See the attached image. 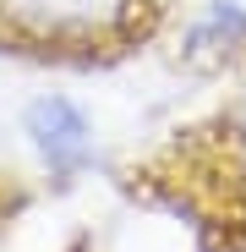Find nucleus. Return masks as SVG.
<instances>
[{"label":"nucleus","mask_w":246,"mask_h":252,"mask_svg":"<svg viewBox=\"0 0 246 252\" xmlns=\"http://www.w3.org/2000/svg\"><path fill=\"white\" fill-rule=\"evenodd\" d=\"M22 132H27L38 164H44L55 181H71L77 170H88V159H93V121L66 94H38L27 104V115H22Z\"/></svg>","instance_id":"obj_1"},{"label":"nucleus","mask_w":246,"mask_h":252,"mask_svg":"<svg viewBox=\"0 0 246 252\" xmlns=\"http://www.w3.org/2000/svg\"><path fill=\"white\" fill-rule=\"evenodd\" d=\"M6 11L44 38H109L132 22L137 0H6Z\"/></svg>","instance_id":"obj_2"},{"label":"nucleus","mask_w":246,"mask_h":252,"mask_svg":"<svg viewBox=\"0 0 246 252\" xmlns=\"http://www.w3.org/2000/svg\"><path fill=\"white\" fill-rule=\"evenodd\" d=\"M235 44H246V0H214L186 33V55L191 61H214L230 55Z\"/></svg>","instance_id":"obj_3"},{"label":"nucleus","mask_w":246,"mask_h":252,"mask_svg":"<svg viewBox=\"0 0 246 252\" xmlns=\"http://www.w3.org/2000/svg\"><path fill=\"white\" fill-rule=\"evenodd\" d=\"M235 148H241V159H246V99H241V110H235Z\"/></svg>","instance_id":"obj_4"}]
</instances>
